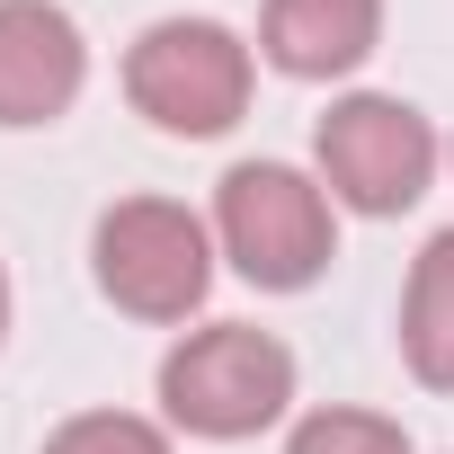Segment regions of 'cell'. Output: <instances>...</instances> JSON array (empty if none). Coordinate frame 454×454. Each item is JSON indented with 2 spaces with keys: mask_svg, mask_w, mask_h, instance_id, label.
Returning a JSON list of instances; mask_svg holds the SVG:
<instances>
[{
  "mask_svg": "<svg viewBox=\"0 0 454 454\" xmlns=\"http://www.w3.org/2000/svg\"><path fill=\"white\" fill-rule=\"evenodd\" d=\"M294 401V348L259 321H205L160 356V410L169 427L205 436V445H241L259 427H277Z\"/></svg>",
  "mask_w": 454,
  "mask_h": 454,
  "instance_id": "6da1fadb",
  "label": "cell"
},
{
  "mask_svg": "<svg viewBox=\"0 0 454 454\" xmlns=\"http://www.w3.org/2000/svg\"><path fill=\"white\" fill-rule=\"evenodd\" d=\"M214 241L259 294H303L339 259V214L330 187L294 160H241L214 187Z\"/></svg>",
  "mask_w": 454,
  "mask_h": 454,
  "instance_id": "7a4b0ae2",
  "label": "cell"
},
{
  "mask_svg": "<svg viewBox=\"0 0 454 454\" xmlns=\"http://www.w3.org/2000/svg\"><path fill=\"white\" fill-rule=\"evenodd\" d=\"M250 81H259V63H250V45L223 19H160L125 54L134 116H152L160 134H187V143L232 134L250 116Z\"/></svg>",
  "mask_w": 454,
  "mask_h": 454,
  "instance_id": "3957f363",
  "label": "cell"
},
{
  "mask_svg": "<svg viewBox=\"0 0 454 454\" xmlns=\"http://www.w3.org/2000/svg\"><path fill=\"white\" fill-rule=\"evenodd\" d=\"M90 268H98V294L134 321H187L214 286V232L169 205V196H125L98 214L90 232Z\"/></svg>",
  "mask_w": 454,
  "mask_h": 454,
  "instance_id": "277c9868",
  "label": "cell"
},
{
  "mask_svg": "<svg viewBox=\"0 0 454 454\" xmlns=\"http://www.w3.org/2000/svg\"><path fill=\"white\" fill-rule=\"evenodd\" d=\"M312 160H321V187L330 205H356V214H410L436 178V125L410 107V98H383V90H356V98H330L321 134H312Z\"/></svg>",
  "mask_w": 454,
  "mask_h": 454,
  "instance_id": "5b68a950",
  "label": "cell"
},
{
  "mask_svg": "<svg viewBox=\"0 0 454 454\" xmlns=\"http://www.w3.org/2000/svg\"><path fill=\"white\" fill-rule=\"evenodd\" d=\"M90 81V45L63 0H0V125H54Z\"/></svg>",
  "mask_w": 454,
  "mask_h": 454,
  "instance_id": "8992f818",
  "label": "cell"
},
{
  "mask_svg": "<svg viewBox=\"0 0 454 454\" xmlns=\"http://www.w3.org/2000/svg\"><path fill=\"white\" fill-rule=\"evenodd\" d=\"M383 45V0H268L259 54L286 81H348Z\"/></svg>",
  "mask_w": 454,
  "mask_h": 454,
  "instance_id": "52a82bcc",
  "label": "cell"
},
{
  "mask_svg": "<svg viewBox=\"0 0 454 454\" xmlns=\"http://www.w3.org/2000/svg\"><path fill=\"white\" fill-rule=\"evenodd\" d=\"M401 356L427 392H454V223L419 250L410 294H401Z\"/></svg>",
  "mask_w": 454,
  "mask_h": 454,
  "instance_id": "ba28073f",
  "label": "cell"
},
{
  "mask_svg": "<svg viewBox=\"0 0 454 454\" xmlns=\"http://www.w3.org/2000/svg\"><path fill=\"white\" fill-rule=\"evenodd\" d=\"M286 454H410V436L383 410H312V419H294Z\"/></svg>",
  "mask_w": 454,
  "mask_h": 454,
  "instance_id": "9c48e42d",
  "label": "cell"
},
{
  "mask_svg": "<svg viewBox=\"0 0 454 454\" xmlns=\"http://www.w3.org/2000/svg\"><path fill=\"white\" fill-rule=\"evenodd\" d=\"M45 454H169V436L134 410H81L45 436Z\"/></svg>",
  "mask_w": 454,
  "mask_h": 454,
  "instance_id": "30bf717a",
  "label": "cell"
},
{
  "mask_svg": "<svg viewBox=\"0 0 454 454\" xmlns=\"http://www.w3.org/2000/svg\"><path fill=\"white\" fill-rule=\"evenodd\" d=\"M0 339H10V277H0Z\"/></svg>",
  "mask_w": 454,
  "mask_h": 454,
  "instance_id": "8fae6325",
  "label": "cell"
}]
</instances>
